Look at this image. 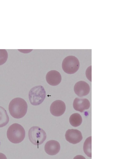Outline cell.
Instances as JSON below:
<instances>
[{"mask_svg":"<svg viewBox=\"0 0 119 159\" xmlns=\"http://www.w3.org/2000/svg\"><path fill=\"white\" fill-rule=\"evenodd\" d=\"M73 106L75 110L82 112L85 110L89 109L90 103L87 99L76 98L74 100Z\"/></svg>","mask_w":119,"mask_h":159,"instance_id":"11","label":"cell"},{"mask_svg":"<svg viewBox=\"0 0 119 159\" xmlns=\"http://www.w3.org/2000/svg\"><path fill=\"white\" fill-rule=\"evenodd\" d=\"M65 136L66 140L73 144L79 143L83 138L81 132L77 129H68L66 132Z\"/></svg>","mask_w":119,"mask_h":159,"instance_id":"6","label":"cell"},{"mask_svg":"<svg viewBox=\"0 0 119 159\" xmlns=\"http://www.w3.org/2000/svg\"><path fill=\"white\" fill-rule=\"evenodd\" d=\"M73 159H86V158L82 155H77L75 156Z\"/></svg>","mask_w":119,"mask_h":159,"instance_id":"16","label":"cell"},{"mask_svg":"<svg viewBox=\"0 0 119 159\" xmlns=\"http://www.w3.org/2000/svg\"><path fill=\"white\" fill-rule=\"evenodd\" d=\"M82 118L81 115L77 113L71 115L69 118L70 124L74 127L80 126L82 124Z\"/></svg>","mask_w":119,"mask_h":159,"instance_id":"12","label":"cell"},{"mask_svg":"<svg viewBox=\"0 0 119 159\" xmlns=\"http://www.w3.org/2000/svg\"><path fill=\"white\" fill-rule=\"evenodd\" d=\"M28 108L26 102L23 99L16 98L10 102L9 105V111L13 117L20 119L23 117L26 114Z\"/></svg>","mask_w":119,"mask_h":159,"instance_id":"1","label":"cell"},{"mask_svg":"<svg viewBox=\"0 0 119 159\" xmlns=\"http://www.w3.org/2000/svg\"><path fill=\"white\" fill-rule=\"evenodd\" d=\"M83 151L89 157H91V136L87 138L84 142Z\"/></svg>","mask_w":119,"mask_h":159,"instance_id":"14","label":"cell"},{"mask_svg":"<svg viewBox=\"0 0 119 159\" xmlns=\"http://www.w3.org/2000/svg\"><path fill=\"white\" fill-rule=\"evenodd\" d=\"M46 78L47 83L53 86L58 85L62 79L60 74L56 70H51L48 72Z\"/></svg>","mask_w":119,"mask_h":159,"instance_id":"10","label":"cell"},{"mask_svg":"<svg viewBox=\"0 0 119 159\" xmlns=\"http://www.w3.org/2000/svg\"><path fill=\"white\" fill-rule=\"evenodd\" d=\"M62 68L64 71L68 74H73L78 70L80 63L78 59L75 56H69L63 60Z\"/></svg>","mask_w":119,"mask_h":159,"instance_id":"5","label":"cell"},{"mask_svg":"<svg viewBox=\"0 0 119 159\" xmlns=\"http://www.w3.org/2000/svg\"><path fill=\"white\" fill-rule=\"evenodd\" d=\"M28 136L30 141L35 145L42 144L46 138V134L45 131L37 126H33L29 129Z\"/></svg>","mask_w":119,"mask_h":159,"instance_id":"4","label":"cell"},{"mask_svg":"<svg viewBox=\"0 0 119 159\" xmlns=\"http://www.w3.org/2000/svg\"><path fill=\"white\" fill-rule=\"evenodd\" d=\"M46 93L44 87L41 85L32 88L29 93V98L31 104L34 106L41 104L44 100Z\"/></svg>","mask_w":119,"mask_h":159,"instance_id":"3","label":"cell"},{"mask_svg":"<svg viewBox=\"0 0 119 159\" xmlns=\"http://www.w3.org/2000/svg\"><path fill=\"white\" fill-rule=\"evenodd\" d=\"M74 92L80 97L87 95L90 91L89 84L85 81H80L76 83L74 87Z\"/></svg>","mask_w":119,"mask_h":159,"instance_id":"8","label":"cell"},{"mask_svg":"<svg viewBox=\"0 0 119 159\" xmlns=\"http://www.w3.org/2000/svg\"><path fill=\"white\" fill-rule=\"evenodd\" d=\"M8 58V53L5 49H0V66L5 63Z\"/></svg>","mask_w":119,"mask_h":159,"instance_id":"15","label":"cell"},{"mask_svg":"<svg viewBox=\"0 0 119 159\" xmlns=\"http://www.w3.org/2000/svg\"><path fill=\"white\" fill-rule=\"evenodd\" d=\"M60 148L59 142L55 140H50L46 143L44 146V150L49 155L53 156L57 154Z\"/></svg>","mask_w":119,"mask_h":159,"instance_id":"9","label":"cell"},{"mask_svg":"<svg viewBox=\"0 0 119 159\" xmlns=\"http://www.w3.org/2000/svg\"><path fill=\"white\" fill-rule=\"evenodd\" d=\"M65 109V103L60 100H56L54 101L50 107L51 113L55 116H59L62 115L64 113Z\"/></svg>","mask_w":119,"mask_h":159,"instance_id":"7","label":"cell"},{"mask_svg":"<svg viewBox=\"0 0 119 159\" xmlns=\"http://www.w3.org/2000/svg\"><path fill=\"white\" fill-rule=\"evenodd\" d=\"M9 118L6 110L0 106V127L6 126L9 122Z\"/></svg>","mask_w":119,"mask_h":159,"instance_id":"13","label":"cell"},{"mask_svg":"<svg viewBox=\"0 0 119 159\" xmlns=\"http://www.w3.org/2000/svg\"><path fill=\"white\" fill-rule=\"evenodd\" d=\"M25 130L23 127L18 123L11 125L7 131V136L8 140L14 143L22 142L25 138Z\"/></svg>","mask_w":119,"mask_h":159,"instance_id":"2","label":"cell"},{"mask_svg":"<svg viewBox=\"0 0 119 159\" xmlns=\"http://www.w3.org/2000/svg\"><path fill=\"white\" fill-rule=\"evenodd\" d=\"M0 159H7V157L4 154L0 152Z\"/></svg>","mask_w":119,"mask_h":159,"instance_id":"17","label":"cell"}]
</instances>
